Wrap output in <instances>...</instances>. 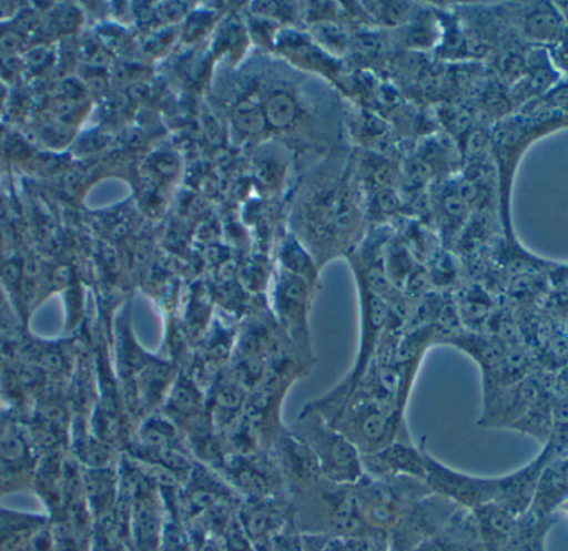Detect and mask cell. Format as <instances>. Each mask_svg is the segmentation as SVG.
I'll use <instances>...</instances> for the list:
<instances>
[{"instance_id": "obj_5", "label": "cell", "mask_w": 568, "mask_h": 551, "mask_svg": "<svg viewBox=\"0 0 568 551\" xmlns=\"http://www.w3.org/2000/svg\"><path fill=\"white\" fill-rule=\"evenodd\" d=\"M484 551H503L516 535L520 517L500 503H487L473 510Z\"/></svg>"}, {"instance_id": "obj_2", "label": "cell", "mask_w": 568, "mask_h": 551, "mask_svg": "<svg viewBox=\"0 0 568 551\" xmlns=\"http://www.w3.org/2000/svg\"><path fill=\"white\" fill-rule=\"evenodd\" d=\"M424 463H426L424 482L443 499L469 510L479 509L487 503L499 502L504 489V477L480 479V477L456 472V470L437 462L426 450H424Z\"/></svg>"}, {"instance_id": "obj_7", "label": "cell", "mask_w": 568, "mask_h": 551, "mask_svg": "<svg viewBox=\"0 0 568 551\" xmlns=\"http://www.w3.org/2000/svg\"><path fill=\"white\" fill-rule=\"evenodd\" d=\"M524 33L539 42H554L564 37V20L549 3H536L523 17Z\"/></svg>"}, {"instance_id": "obj_10", "label": "cell", "mask_w": 568, "mask_h": 551, "mask_svg": "<svg viewBox=\"0 0 568 551\" xmlns=\"http://www.w3.org/2000/svg\"><path fill=\"white\" fill-rule=\"evenodd\" d=\"M233 120L242 132L250 133V135H255L265 129V115L253 102H240L233 113Z\"/></svg>"}, {"instance_id": "obj_8", "label": "cell", "mask_w": 568, "mask_h": 551, "mask_svg": "<svg viewBox=\"0 0 568 551\" xmlns=\"http://www.w3.org/2000/svg\"><path fill=\"white\" fill-rule=\"evenodd\" d=\"M554 457L568 452V397L556 394L552 406V430L544 443Z\"/></svg>"}, {"instance_id": "obj_12", "label": "cell", "mask_w": 568, "mask_h": 551, "mask_svg": "<svg viewBox=\"0 0 568 551\" xmlns=\"http://www.w3.org/2000/svg\"><path fill=\"white\" fill-rule=\"evenodd\" d=\"M564 39V57L568 60V33L566 37H562Z\"/></svg>"}, {"instance_id": "obj_3", "label": "cell", "mask_w": 568, "mask_h": 551, "mask_svg": "<svg viewBox=\"0 0 568 551\" xmlns=\"http://www.w3.org/2000/svg\"><path fill=\"white\" fill-rule=\"evenodd\" d=\"M339 420L331 426L346 436L356 449H366L367 456L393 443L394 432L399 426V416L376 402L349 407Z\"/></svg>"}, {"instance_id": "obj_13", "label": "cell", "mask_w": 568, "mask_h": 551, "mask_svg": "<svg viewBox=\"0 0 568 551\" xmlns=\"http://www.w3.org/2000/svg\"><path fill=\"white\" fill-rule=\"evenodd\" d=\"M562 275L566 277V279H568V266L567 268H562Z\"/></svg>"}, {"instance_id": "obj_4", "label": "cell", "mask_w": 568, "mask_h": 551, "mask_svg": "<svg viewBox=\"0 0 568 551\" xmlns=\"http://www.w3.org/2000/svg\"><path fill=\"white\" fill-rule=\"evenodd\" d=\"M564 503H568V452L547 460L527 513L537 520H550Z\"/></svg>"}, {"instance_id": "obj_1", "label": "cell", "mask_w": 568, "mask_h": 551, "mask_svg": "<svg viewBox=\"0 0 568 551\" xmlns=\"http://www.w3.org/2000/svg\"><path fill=\"white\" fill-rule=\"evenodd\" d=\"M291 436L311 450L324 479L341 487L359 482L363 463L356 447L324 420L323 414L306 407L297 417Z\"/></svg>"}, {"instance_id": "obj_11", "label": "cell", "mask_w": 568, "mask_h": 551, "mask_svg": "<svg viewBox=\"0 0 568 551\" xmlns=\"http://www.w3.org/2000/svg\"><path fill=\"white\" fill-rule=\"evenodd\" d=\"M552 387L554 390H556V394H559V396L568 397V364L567 366L562 367L559 376H556V380H554Z\"/></svg>"}, {"instance_id": "obj_6", "label": "cell", "mask_w": 568, "mask_h": 551, "mask_svg": "<svg viewBox=\"0 0 568 551\" xmlns=\"http://www.w3.org/2000/svg\"><path fill=\"white\" fill-rule=\"evenodd\" d=\"M374 472L389 473V476H406L413 479H426V463L424 450L416 449L410 443L393 442L376 453L367 456L364 460Z\"/></svg>"}, {"instance_id": "obj_9", "label": "cell", "mask_w": 568, "mask_h": 551, "mask_svg": "<svg viewBox=\"0 0 568 551\" xmlns=\"http://www.w3.org/2000/svg\"><path fill=\"white\" fill-rule=\"evenodd\" d=\"M265 116L275 129H284L296 116V105L286 93H276L266 103Z\"/></svg>"}]
</instances>
